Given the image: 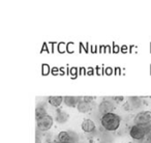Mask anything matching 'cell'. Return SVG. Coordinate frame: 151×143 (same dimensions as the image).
<instances>
[{"label": "cell", "mask_w": 151, "mask_h": 143, "mask_svg": "<svg viewBox=\"0 0 151 143\" xmlns=\"http://www.w3.org/2000/svg\"><path fill=\"white\" fill-rule=\"evenodd\" d=\"M101 122L105 130L113 132V131L118 130L121 119H120L119 115H117L116 113H108L106 115L101 116Z\"/></svg>", "instance_id": "cell-1"}, {"label": "cell", "mask_w": 151, "mask_h": 143, "mask_svg": "<svg viewBox=\"0 0 151 143\" xmlns=\"http://www.w3.org/2000/svg\"><path fill=\"white\" fill-rule=\"evenodd\" d=\"M148 129H151L149 126H138V124H134L132 128L129 129V136L132 137L134 140H142L146 135H148L151 132Z\"/></svg>", "instance_id": "cell-2"}, {"label": "cell", "mask_w": 151, "mask_h": 143, "mask_svg": "<svg viewBox=\"0 0 151 143\" xmlns=\"http://www.w3.org/2000/svg\"><path fill=\"white\" fill-rule=\"evenodd\" d=\"M134 124L138 126H148L151 124V111L145 110V111H141L134 116Z\"/></svg>", "instance_id": "cell-3"}, {"label": "cell", "mask_w": 151, "mask_h": 143, "mask_svg": "<svg viewBox=\"0 0 151 143\" xmlns=\"http://www.w3.org/2000/svg\"><path fill=\"white\" fill-rule=\"evenodd\" d=\"M53 124H54V118L51 115H46L45 117L40 118V119L36 120V126H37V130L42 131V132H46L49 131L52 128Z\"/></svg>", "instance_id": "cell-4"}, {"label": "cell", "mask_w": 151, "mask_h": 143, "mask_svg": "<svg viewBox=\"0 0 151 143\" xmlns=\"http://www.w3.org/2000/svg\"><path fill=\"white\" fill-rule=\"evenodd\" d=\"M115 108L114 103L111 100H104L99 106V110L103 115H106L108 113H113V110Z\"/></svg>", "instance_id": "cell-5"}, {"label": "cell", "mask_w": 151, "mask_h": 143, "mask_svg": "<svg viewBox=\"0 0 151 143\" xmlns=\"http://www.w3.org/2000/svg\"><path fill=\"white\" fill-rule=\"evenodd\" d=\"M81 128H82V130L84 131L85 133H91L95 130V124L92 119H90V118H86V119L83 120Z\"/></svg>", "instance_id": "cell-6"}, {"label": "cell", "mask_w": 151, "mask_h": 143, "mask_svg": "<svg viewBox=\"0 0 151 143\" xmlns=\"http://www.w3.org/2000/svg\"><path fill=\"white\" fill-rule=\"evenodd\" d=\"M81 101V98L79 97H63V103L67 107H77L79 102Z\"/></svg>", "instance_id": "cell-7"}, {"label": "cell", "mask_w": 151, "mask_h": 143, "mask_svg": "<svg viewBox=\"0 0 151 143\" xmlns=\"http://www.w3.org/2000/svg\"><path fill=\"white\" fill-rule=\"evenodd\" d=\"M77 109H78V111L81 112V113H87V112L91 111L92 107H91L90 103H87V102L83 101V100L81 99V101L79 102L78 106H77Z\"/></svg>", "instance_id": "cell-8"}, {"label": "cell", "mask_w": 151, "mask_h": 143, "mask_svg": "<svg viewBox=\"0 0 151 143\" xmlns=\"http://www.w3.org/2000/svg\"><path fill=\"white\" fill-rule=\"evenodd\" d=\"M57 140L58 142L63 143V142H73V139H71L70 133L69 132H60L57 136Z\"/></svg>", "instance_id": "cell-9"}, {"label": "cell", "mask_w": 151, "mask_h": 143, "mask_svg": "<svg viewBox=\"0 0 151 143\" xmlns=\"http://www.w3.org/2000/svg\"><path fill=\"white\" fill-rule=\"evenodd\" d=\"M48 103L50 104L53 107L58 108L61 104L63 103V97H57V95H54V97H49L48 99Z\"/></svg>", "instance_id": "cell-10"}, {"label": "cell", "mask_w": 151, "mask_h": 143, "mask_svg": "<svg viewBox=\"0 0 151 143\" xmlns=\"http://www.w3.org/2000/svg\"><path fill=\"white\" fill-rule=\"evenodd\" d=\"M68 118V114L65 113L63 110H57L56 111V120L59 124H64Z\"/></svg>", "instance_id": "cell-11"}, {"label": "cell", "mask_w": 151, "mask_h": 143, "mask_svg": "<svg viewBox=\"0 0 151 143\" xmlns=\"http://www.w3.org/2000/svg\"><path fill=\"white\" fill-rule=\"evenodd\" d=\"M128 105L130 106V108L132 109H136V108L140 107L141 106V103H142V101H141L140 98L138 97H132L128 99Z\"/></svg>", "instance_id": "cell-12"}, {"label": "cell", "mask_w": 151, "mask_h": 143, "mask_svg": "<svg viewBox=\"0 0 151 143\" xmlns=\"http://www.w3.org/2000/svg\"><path fill=\"white\" fill-rule=\"evenodd\" d=\"M46 115H48V114H47L46 108H45L42 105V106H37V108H36V110H35V118H36V120L45 117Z\"/></svg>", "instance_id": "cell-13"}, {"label": "cell", "mask_w": 151, "mask_h": 143, "mask_svg": "<svg viewBox=\"0 0 151 143\" xmlns=\"http://www.w3.org/2000/svg\"><path fill=\"white\" fill-rule=\"evenodd\" d=\"M82 100H83V101H85V102H87V103L91 104L95 100V98L94 97H84V98H82Z\"/></svg>", "instance_id": "cell-14"}, {"label": "cell", "mask_w": 151, "mask_h": 143, "mask_svg": "<svg viewBox=\"0 0 151 143\" xmlns=\"http://www.w3.org/2000/svg\"><path fill=\"white\" fill-rule=\"evenodd\" d=\"M42 67H44V74L45 75H46V74H48V73H49V66H48V65H47V64H44V65H42Z\"/></svg>", "instance_id": "cell-15"}, {"label": "cell", "mask_w": 151, "mask_h": 143, "mask_svg": "<svg viewBox=\"0 0 151 143\" xmlns=\"http://www.w3.org/2000/svg\"><path fill=\"white\" fill-rule=\"evenodd\" d=\"M147 143H151V132L147 135Z\"/></svg>", "instance_id": "cell-16"}, {"label": "cell", "mask_w": 151, "mask_h": 143, "mask_svg": "<svg viewBox=\"0 0 151 143\" xmlns=\"http://www.w3.org/2000/svg\"><path fill=\"white\" fill-rule=\"evenodd\" d=\"M36 143H40V136H36Z\"/></svg>", "instance_id": "cell-17"}, {"label": "cell", "mask_w": 151, "mask_h": 143, "mask_svg": "<svg viewBox=\"0 0 151 143\" xmlns=\"http://www.w3.org/2000/svg\"><path fill=\"white\" fill-rule=\"evenodd\" d=\"M57 143H60V142H57ZM63 143H73V142H63Z\"/></svg>", "instance_id": "cell-18"}]
</instances>
